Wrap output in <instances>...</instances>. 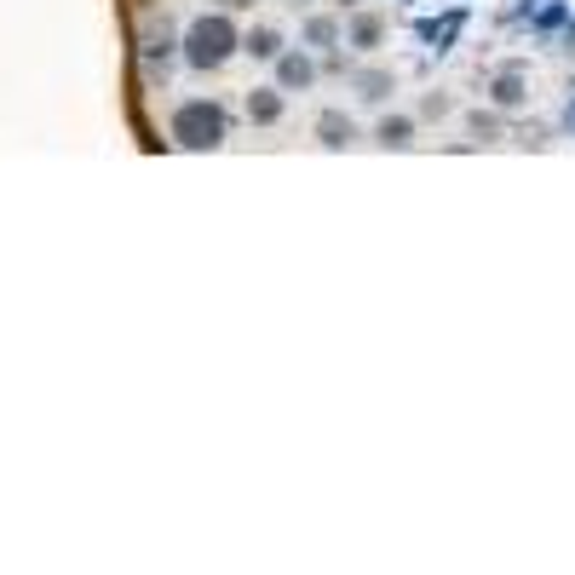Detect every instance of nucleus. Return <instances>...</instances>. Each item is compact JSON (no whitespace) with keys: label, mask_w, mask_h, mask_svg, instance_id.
<instances>
[{"label":"nucleus","mask_w":575,"mask_h":575,"mask_svg":"<svg viewBox=\"0 0 575 575\" xmlns=\"http://www.w3.org/2000/svg\"><path fill=\"white\" fill-rule=\"evenodd\" d=\"M248 115L259 121V127L282 121V87H259V92H248Z\"/></svg>","instance_id":"6"},{"label":"nucleus","mask_w":575,"mask_h":575,"mask_svg":"<svg viewBox=\"0 0 575 575\" xmlns=\"http://www.w3.org/2000/svg\"><path fill=\"white\" fill-rule=\"evenodd\" d=\"M317 138L328 144V150H345V144L357 138V127H351V115H340V110H322V115H317Z\"/></svg>","instance_id":"5"},{"label":"nucleus","mask_w":575,"mask_h":575,"mask_svg":"<svg viewBox=\"0 0 575 575\" xmlns=\"http://www.w3.org/2000/svg\"><path fill=\"white\" fill-rule=\"evenodd\" d=\"M311 81H317V64H311L305 52H282V58H276V87L282 92H305Z\"/></svg>","instance_id":"3"},{"label":"nucleus","mask_w":575,"mask_h":575,"mask_svg":"<svg viewBox=\"0 0 575 575\" xmlns=\"http://www.w3.org/2000/svg\"><path fill=\"white\" fill-rule=\"evenodd\" d=\"M489 98H495L501 110H518V104H524V98H529V81H524V69H501V75L489 81Z\"/></svg>","instance_id":"4"},{"label":"nucleus","mask_w":575,"mask_h":575,"mask_svg":"<svg viewBox=\"0 0 575 575\" xmlns=\"http://www.w3.org/2000/svg\"><path fill=\"white\" fill-rule=\"evenodd\" d=\"M351 41H357V52H374V46L386 41V23H380V18H357V23H351Z\"/></svg>","instance_id":"9"},{"label":"nucleus","mask_w":575,"mask_h":575,"mask_svg":"<svg viewBox=\"0 0 575 575\" xmlns=\"http://www.w3.org/2000/svg\"><path fill=\"white\" fill-rule=\"evenodd\" d=\"M219 6H225V12H242V6H253V0H219Z\"/></svg>","instance_id":"12"},{"label":"nucleus","mask_w":575,"mask_h":575,"mask_svg":"<svg viewBox=\"0 0 575 575\" xmlns=\"http://www.w3.org/2000/svg\"><path fill=\"white\" fill-rule=\"evenodd\" d=\"M242 52H253V58H282V35H276V29H253V35H242Z\"/></svg>","instance_id":"8"},{"label":"nucleus","mask_w":575,"mask_h":575,"mask_svg":"<svg viewBox=\"0 0 575 575\" xmlns=\"http://www.w3.org/2000/svg\"><path fill=\"white\" fill-rule=\"evenodd\" d=\"M374 138H380L386 150H403V144L414 138V121H409V115H386V121L374 127Z\"/></svg>","instance_id":"7"},{"label":"nucleus","mask_w":575,"mask_h":575,"mask_svg":"<svg viewBox=\"0 0 575 575\" xmlns=\"http://www.w3.org/2000/svg\"><path fill=\"white\" fill-rule=\"evenodd\" d=\"M236 46H242V35H236V23L225 18V12H213V18H196L190 23V35H184V58L196 69H219L236 58Z\"/></svg>","instance_id":"1"},{"label":"nucleus","mask_w":575,"mask_h":575,"mask_svg":"<svg viewBox=\"0 0 575 575\" xmlns=\"http://www.w3.org/2000/svg\"><path fill=\"white\" fill-rule=\"evenodd\" d=\"M173 138L184 150H219L225 144V110L207 104V98H190V104L173 110Z\"/></svg>","instance_id":"2"},{"label":"nucleus","mask_w":575,"mask_h":575,"mask_svg":"<svg viewBox=\"0 0 575 575\" xmlns=\"http://www.w3.org/2000/svg\"><path fill=\"white\" fill-rule=\"evenodd\" d=\"M357 87H363V98H368V104H380V98L391 92V75H380V69H374V75H363Z\"/></svg>","instance_id":"11"},{"label":"nucleus","mask_w":575,"mask_h":575,"mask_svg":"<svg viewBox=\"0 0 575 575\" xmlns=\"http://www.w3.org/2000/svg\"><path fill=\"white\" fill-rule=\"evenodd\" d=\"M294 6H305V0H294Z\"/></svg>","instance_id":"13"},{"label":"nucleus","mask_w":575,"mask_h":575,"mask_svg":"<svg viewBox=\"0 0 575 575\" xmlns=\"http://www.w3.org/2000/svg\"><path fill=\"white\" fill-rule=\"evenodd\" d=\"M305 41H311V46H334V41H340L334 18H311V23H305Z\"/></svg>","instance_id":"10"}]
</instances>
